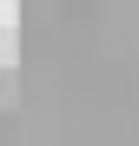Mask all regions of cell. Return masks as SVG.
I'll return each mask as SVG.
<instances>
[{
    "instance_id": "1",
    "label": "cell",
    "mask_w": 139,
    "mask_h": 146,
    "mask_svg": "<svg viewBox=\"0 0 139 146\" xmlns=\"http://www.w3.org/2000/svg\"><path fill=\"white\" fill-rule=\"evenodd\" d=\"M0 100H13V73L7 66H0Z\"/></svg>"
}]
</instances>
